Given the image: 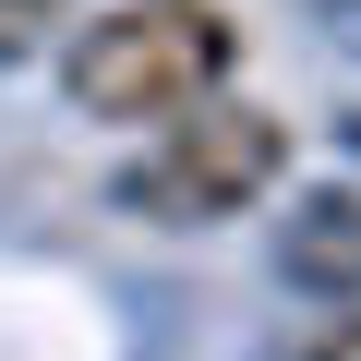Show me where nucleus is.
Wrapping results in <instances>:
<instances>
[{"label": "nucleus", "mask_w": 361, "mask_h": 361, "mask_svg": "<svg viewBox=\"0 0 361 361\" xmlns=\"http://www.w3.org/2000/svg\"><path fill=\"white\" fill-rule=\"evenodd\" d=\"M277 180H289V121L253 109V97H217V109H193V121H169V133L121 169V205H133L145 229H217V217L265 205Z\"/></svg>", "instance_id": "2"}, {"label": "nucleus", "mask_w": 361, "mask_h": 361, "mask_svg": "<svg viewBox=\"0 0 361 361\" xmlns=\"http://www.w3.org/2000/svg\"><path fill=\"white\" fill-rule=\"evenodd\" d=\"M61 13H73V0H0V61H37Z\"/></svg>", "instance_id": "5"}, {"label": "nucleus", "mask_w": 361, "mask_h": 361, "mask_svg": "<svg viewBox=\"0 0 361 361\" xmlns=\"http://www.w3.org/2000/svg\"><path fill=\"white\" fill-rule=\"evenodd\" d=\"M277 277L313 301H361V193H301L277 217Z\"/></svg>", "instance_id": "3"}, {"label": "nucleus", "mask_w": 361, "mask_h": 361, "mask_svg": "<svg viewBox=\"0 0 361 361\" xmlns=\"http://www.w3.org/2000/svg\"><path fill=\"white\" fill-rule=\"evenodd\" d=\"M277 361H361V301H325V313H313Z\"/></svg>", "instance_id": "4"}, {"label": "nucleus", "mask_w": 361, "mask_h": 361, "mask_svg": "<svg viewBox=\"0 0 361 361\" xmlns=\"http://www.w3.org/2000/svg\"><path fill=\"white\" fill-rule=\"evenodd\" d=\"M241 73V25L217 0H121L61 49V97L85 121H193Z\"/></svg>", "instance_id": "1"}]
</instances>
